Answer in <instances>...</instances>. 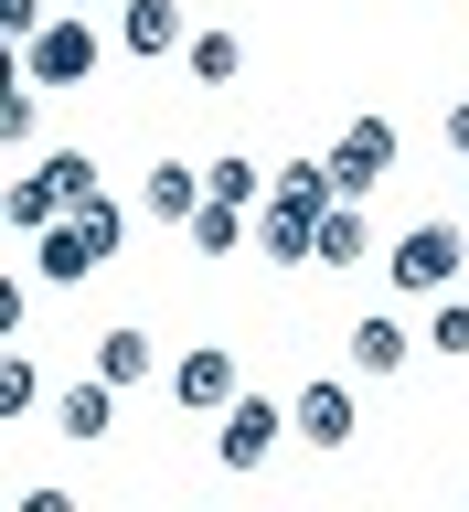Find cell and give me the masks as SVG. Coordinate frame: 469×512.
<instances>
[{
  "instance_id": "obj_10",
  "label": "cell",
  "mask_w": 469,
  "mask_h": 512,
  "mask_svg": "<svg viewBox=\"0 0 469 512\" xmlns=\"http://www.w3.org/2000/svg\"><path fill=\"white\" fill-rule=\"evenodd\" d=\"M118 395H128V384H107V374H86V384H64V395H54V438L96 448V438H107V427H118Z\"/></svg>"
},
{
  "instance_id": "obj_8",
  "label": "cell",
  "mask_w": 469,
  "mask_h": 512,
  "mask_svg": "<svg viewBox=\"0 0 469 512\" xmlns=\"http://www.w3.org/2000/svg\"><path fill=\"white\" fill-rule=\"evenodd\" d=\"M256 256H267V267H320V214L267 192V203H256Z\"/></svg>"
},
{
  "instance_id": "obj_19",
  "label": "cell",
  "mask_w": 469,
  "mask_h": 512,
  "mask_svg": "<svg viewBox=\"0 0 469 512\" xmlns=\"http://www.w3.org/2000/svg\"><path fill=\"white\" fill-rule=\"evenodd\" d=\"M32 406H43V374H32L22 352H11V363H0V427H22Z\"/></svg>"
},
{
  "instance_id": "obj_12",
  "label": "cell",
  "mask_w": 469,
  "mask_h": 512,
  "mask_svg": "<svg viewBox=\"0 0 469 512\" xmlns=\"http://www.w3.org/2000/svg\"><path fill=\"white\" fill-rule=\"evenodd\" d=\"M320 267H384L374 214H363V203H331V214H320Z\"/></svg>"
},
{
  "instance_id": "obj_14",
  "label": "cell",
  "mask_w": 469,
  "mask_h": 512,
  "mask_svg": "<svg viewBox=\"0 0 469 512\" xmlns=\"http://www.w3.org/2000/svg\"><path fill=\"white\" fill-rule=\"evenodd\" d=\"M182 235H192L203 256H246V246H256V203H224V192H203V214H192Z\"/></svg>"
},
{
  "instance_id": "obj_9",
  "label": "cell",
  "mask_w": 469,
  "mask_h": 512,
  "mask_svg": "<svg viewBox=\"0 0 469 512\" xmlns=\"http://www.w3.org/2000/svg\"><path fill=\"white\" fill-rule=\"evenodd\" d=\"M192 32H182V0H118V54L160 64V54H182Z\"/></svg>"
},
{
  "instance_id": "obj_17",
  "label": "cell",
  "mask_w": 469,
  "mask_h": 512,
  "mask_svg": "<svg viewBox=\"0 0 469 512\" xmlns=\"http://www.w3.org/2000/svg\"><path fill=\"white\" fill-rule=\"evenodd\" d=\"M182 75H192V86H235V75H246V43H235V32H192Z\"/></svg>"
},
{
  "instance_id": "obj_15",
  "label": "cell",
  "mask_w": 469,
  "mask_h": 512,
  "mask_svg": "<svg viewBox=\"0 0 469 512\" xmlns=\"http://www.w3.org/2000/svg\"><path fill=\"white\" fill-rule=\"evenodd\" d=\"M0 214H11V235H43V224H64V192H54V171H43V160H32V171H11Z\"/></svg>"
},
{
  "instance_id": "obj_1",
  "label": "cell",
  "mask_w": 469,
  "mask_h": 512,
  "mask_svg": "<svg viewBox=\"0 0 469 512\" xmlns=\"http://www.w3.org/2000/svg\"><path fill=\"white\" fill-rule=\"evenodd\" d=\"M118 235H128V214H118V192H107V203H86V214H64V224L32 235V278L43 288H86L96 267L118 256Z\"/></svg>"
},
{
  "instance_id": "obj_23",
  "label": "cell",
  "mask_w": 469,
  "mask_h": 512,
  "mask_svg": "<svg viewBox=\"0 0 469 512\" xmlns=\"http://www.w3.org/2000/svg\"><path fill=\"white\" fill-rule=\"evenodd\" d=\"M459 192H469V160H459Z\"/></svg>"
},
{
  "instance_id": "obj_13",
  "label": "cell",
  "mask_w": 469,
  "mask_h": 512,
  "mask_svg": "<svg viewBox=\"0 0 469 512\" xmlns=\"http://www.w3.org/2000/svg\"><path fill=\"white\" fill-rule=\"evenodd\" d=\"M203 192H214L203 171H182V160H160L150 182H139V214H150V224H192V214H203Z\"/></svg>"
},
{
  "instance_id": "obj_7",
  "label": "cell",
  "mask_w": 469,
  "mask_h": 512,
  "mask_svg": "<svg viewBox=\"0 0 469 512\" xmlns=\"http://www.w3.org/2000/svg\"><path fill=\"white\" fill-rule=\"evenodd\" d=\"M288 416H299V448H352V427H363V406H352L342 374L299 384V395H288Z\"/></svg>"
},
{
  "instance_id": "obj_5",
  "label": "cell",
  "mask_w": 469,
  "mask_h": 512,
  "mask_svg": "<svg viewBox=\"0 0 469 512\" xmlns=\"http://www.w3.org/2000/svg\"><path fill=\"white\" fill-rule=\"evenodd\" d=\"M235 395H246V363H235L224 342H192L182 363H171V406H192V416H224Z\"/></svg>"
},
{
  "instance_id": "obj_21",
  "label": "cell",
  "mask_w": 469,
  "mask_h": 512,
  "mask_svg": "<svg viewBox=\"0 0 469 512\" xmlns=\"http://www.w3.org/2000/svg\"><path fill=\"white\" fill-rule=\"evenodd\" d=\"M427 342H438L448 363H469V299H459V288L438 299V320H427Z\"/></svg>"
},
{
  "instance_id": "obj_2",
  "label": "cell",
  "mask_w": 469,
  "mask_h": 512,
  "mask_svg": "<svg viewBox=\"0 0 469 512\" xmlns=\"http://www.w3.org/2000/svg\"><path fill=\"white\" fill-rule=\"evenodd\" d=\"M459 267H469V235H459V224H438V214L406 224V235L384 246V288H395V299H448Z\"/></svg>"
},
{
  "instance_id": "obj_4",
  "label": "cell",
  "mask_w": 469,
  "mask_h": 512,
  "mask_svg": "<svg viewBox=\"0 0 469 512\" xmlns=\"http://www.w3.org/2000/svg\"><path fill=\"white\" fill-rule=\"evenodd\" d=\"M22 75L32 86H86L96 75V11H54V22L22 43Z\"/></svg>"
},
{
  "instance_id": "obj_16",
  "label": "cell",
  "mask_w": 469,
  "mask_h": 512,
  "mask_svg": "<svg viewBox=\"0 0 469 512\" xmlns=\"http://www.w3.org/2000/svg\"><path fill=\"white\" fill-rule=\"evenodd\" d=\"M96 374H107V384H150V374H160V342L139 331V320H118V331H96Z\"/></svg>"
},
{
  "instance_id": "obj_22",
  "label": "cell",
  "mask_w": 469,
  "mask_h": 512,
  "mask_svg": "<svg viewBox=\"0 0 469 512\" xmlns=\"http://www.w3.org/2000/svg\"><path fill=\"white\" fill-rule=\"evenodd\" d=\"M54 11H96V0H54Z\"/></svg>"
},
{
  "instance_id": "obj_6",
  "label": "cell",
  "mask_w": 469,
  "mask_h": 512,
  "mask_svg": "<svg viewBox=\"0 0 469 512\" xmlns=\"http://www.w3.org/2000/svg\"><path fill=\"white\" fill-rule=\"evenodd\" d=\"M320 160H331V182H342V203H363V192H374L384 171H395V118H352L342 139L320 150Z\"/></svg>"
},
{
  "instance_id": "obj_3",
  "label": "cell",
  "mask_w": 469,
  "mask_h": 512,
  "mask_svg": "<svg viewBox=\"0 0 469 512\" xmlns=\"http://www.w3.org/2000/svg\"><path fill=\"white\" fill-rule=\"evenodd\" d=\"M278 438H299V416H288L278 395H235V406H224V427H214V459L246 480V470H267V448H278Z\"/></svg>"
},
{
  "instance_id": "obj_18",
  "label": "cell",
  "mask_w": 469,
  "mask_h": 512,
  "mask_svg": "<svg viewBox=\"0 0 469 512\" xmlns=\"http://www.w3.org/2000/svg\"><path fill=\"white\" fill-rule=\"evenodd\" d=\"M203 182H214L224 203H267V171H256L246 150H224V160H203Z\"/></svg>"
},
{
  "instance_id": "obj_20",
  "label": "cell",
  "mask_w": 469,
  "mask_h": 512,
  "mask_svg": "<svg viewBox=\"0 0 469 512\" xmlns=\"http://www.w3.org/2000/svg\"><path fill=\"white\" fill-rule=\"evenodd\" d=\"M0 139H11V150H32V139H43V96H32V75L0 96Z\"/></svg>"
},
{
  "instance_id": "obj_11",
  "label": "cell",
  "mask_w": 469,
  "mask_h": 512,
  "mask_svg": "<svg viewBox=\"0 0 469 512\" xmlns=\"http://www.w3.org/2000/svg\"><path fill=\"white\" fill-rule=\"evenodd\" d=\"M406 363H416V331H406V320H395V310H363V320H352V374H406Z\"/></svg>"
}]
</instances>
